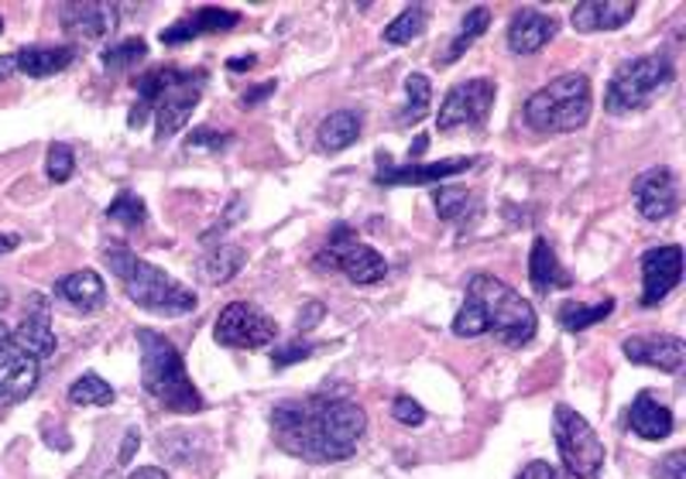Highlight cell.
Instances as JSON below:
<instances>
[{"label":"cell","mask_w":686,"mask_h":479,"mask_svg":"<svg viewBox=\"0 0 686 479\" xmlns=\"http://www.w3.org/2000/svg\"><path fill=\"white\" fill-rule=\"evenodd\" d=\"M251 65H257V55H238V58H226V68H231V73H247Z\"/></svg>","instance_id":"obj_46"},{"label":"cell","mask_w":686,"mask_h":479,"mask_svg":"<svg viewBox=\"0 0 686 479\" xmlns=\"http://www.w3.org/2000/svg\"><path fill=\"white\" fill-rule=\"evenodd\" d=\"M11 347L35 356L39 363L55 356L59 350V339H55V329H52V308H49V298L45 295H31L28 305H24V319L21 326L11 332Z\"/></svg>","instance_id":"obj_14"},{"label":"cell","mask_w":686,"mask_h":479,"mask_svg":"<svg viewBox=\"0 0 686 479\" xmlns=\"http://www.w3.org/2000/svg\"><path fill=\"white\" fill-rule=\"evenodd\" d=\"M529 285L536 288V295H549L557 288H570L573 278L563 270L557 251L546 236H536L532 240V251H529Z\"/></svg>","instance_id":"obj_24"},{"label":"cell","mask_w":686,"mask_h":479,"mask_svg":"<svg viewBox=\"0 0 686 479\" xmlns=\"http://www.w3.org/2000/svg\"><path fill=\"white\" fill-rule=\"evenodd\" d=\"M515 479H563V472H560L557 466H552V462L536 459V462H529V466H521V472H518Z\"/></svg>","instance_id":"obj_42"},{"label":"cell","mask_w":686,"mask_h":479,"mask_svg":"<svg viewBox=\"0 0 686 479\" xmlns=\"http://www.w3.org/2000/svg\"><path fill=\"white\" fill-rule=\"evenodd\" d=\"M207 83H210L207 68H179V65L148 68V73L135 79L138 103L130 107L127 124L141 127L148 117H155V141L158 145L169 141V137H176L186 127L192 110L200 107Z\"/></svg>","instance_id":"obj_2"},{"label":"cell","mask_w":686,"mask_h":479,"mask_svg":"<svg viewBox=\"0 0 686 479\" xmlns=\"http://www.w3.org/2000/svg\"><path fill=\"white\" fill-rule=\"evenodd\" d=\"M632 202L642 220L648 223H663L669 216H676L679 210V179L676 171L666 164L645 168L642 175L632 182Z\"/></svg>","instance_id":"obj_12"},{"label":"cell","mask_w":686,"mask_h":479,"mask_svg":"<svg viewBox=\"0 0 686 479\" xmlns=\"http://www.w3.org/2000/svg\"><path fill=\"white\" fill-rule=\"evenodd\" d=\"M73 171H76V155L70 145H49V155H45V175L49 182L62 185V182H70L73 179Z\"/></svg>","instance_id":"obj_36"},{"label":"cell","mask_w":686,"mask_h":479,"mask_svg":"<svg viewBox=\"0 0 686 479\" xmlns=\"http://www.w3.org/2000/svg\"><path fill=\"white\" fill-rule=\"evenodd\" d=\"M591 107H594L591 79L583 73H570V76H560L539 86L526 99V107H521V120L536 134H573L587 127Z\"/></svg>","instance_id":"obj_6"},{"label":"cell","mask_w":686,"mask_h":479,"mask_svg":"<svg viewBox=\"0 0 686 479\" xmlns=\"http://www.w3.org/2000/svg\"><path fill=\"white\" fill-rule=\"evenodd\" d=\"M138 350H141V384L145 391L166 407L172 415H200L207 407L200 387L192 384V376L186 370L182 353L176 350V342L166 339L155 329H138Z\"/></svg>","instance_id":"obj_3"},{"label":"cell","mask_w":686,"mask_h":479,"mask_svg":"<svg viewBox=\"0 0 686 479\" xmlns=\"http://www.w3.org/2000/svg\"><path fill=\"white\" fill-rule=\"evenodd\" d=\"M148 58V45L145 39H124V42H114L110 49L101 52V62L107 73H124V68H135Z\"/></svg>","instance_id":"obj_34"},{"label":"cell","mask_w":686,"mask_h":479,"mask_svg":"<svg viewBox=\"0 0 686 479\" xmlns=\"http://www.w3.org/2000/svg\"><path fill=\"white\" fill-rule=\"evenodd\" d=\"M683 281V247L666 244V247H652L642 254V305L656 308L679 288Z\"/></svg>","instance_id":"obj_13"},{"label":"cell","mask_w":686,"mask_h":479,"mask_svg":"<svg viewBox=\"0 0 686 479\" xmlns=\"http://www.w3.org/2000/svg\"><path fill=\"white\" fill-rule=\"evenodd\" d=\"M361 124H365V117L357 110H337L330 117H323V124L316 130V148L326 155L350 148L357 137H361Z\"/></svg>","instance_id":"obj_26"},{"label":"cell","mask_w":686,"mask_h":479,"mask_svg":"<svg viewBox=\"0 0 686 479\" xmlns=\"http://www.w3.org/2000/svg\"><path fill=\"white\" fill-rule=\"evenodd\" d=\"M138 445H141V435L135 432V428H130L127 435H124V441H120V453H117V462H130V459H135V453H138Z\"/></svg>","instance_id":"obj_44"},{"label":"cell","mask_w":686,"mask_h":479,"mask_svg":"<svg viewBox=\"0 0 686 479\" xmlns=\"http://www.w3.org/2000/svg\"><path fill=\"white\" fill-rule=\"evenodd\" d=\"M275 79H268V83H261V86H254V89H247L244 96H241V107H257L261 99H268L272 93H275Z\"/></svg>","instance_id":"obj_43"},{"label":"cell","mask_w":686,"mask_h":479,"mask_svg":"<svg viewBox=\"0 0 686 479\" xmlns=\"http://www.w3.org/2000/svg\"><path fill=\"white\" fill-rule=\"evenodd\" d=\"M487 28H492V11L481 8V4H477V8H467V14L461 18V31L453 34L450 45H446V52L440 55V65H450V62L461 58Z\"/></svg>","instance_id":"obj_29"},{"label":"cell","mask_w":686,"mask_h":479,"mask_svg":"<svg viewBox=\"0 0 686 479\" xmlns=\"http://www.w3.org/2000/svg\"><path fill=\"white\" fill-rule=\"evenodd\" d=\"M467 301L477 305L484 319L487 336H495L505 347H526L536 339L539 319L529 298H521L508 281L495 278V274L477 270L467 281Z\"/></svg>","instance_id":"obj_5"},{"label":"cell","mask_w":686,"mask_h":479,"mask_svg":"<svg viewBox=\"0 0 686 479\" xmlns=\"http://www.w3.org/2000/svg\"><path fill=\"white\" fill-rule=\"evenodd\" d=\"M430 103H433V83L422 73H412L405 79V107L399 110V124H419L430 114Z\"/></svg>","instance_id":"obj_33"},{"label":"cell","mask_w":686,"mask_h":479,"mask_svg":"<svg viewBox=\"0 0 686 479\" xmlns=\"http://www.w3.org/2000/svg\"><path fill=\"white\" fill-rule=\"evenodd\" d=\"M244 260H247L244 247H238V244H220V247H213L210 257H207V278H210L213 285H226V281L238 278V274H241Z\"/></svg>","instance_id":"obj_32"},{"label":"cell","mask_w":686,"mask_h":479,"mask_svg":"<svg viewBox=\"0 0 686 479\" xmlns=\"http://www.w3.org/2000/svg\"><path fill=\"white\" fill-rule=\"evenodd\" d=\"M629 428L645 438V441H666L673 432H676V418L669 404H663L652 391H642L635 394V401L629 404V415H625Z\"/></svg>","instance_id":"obj_22"},{"label":"cell","mask_w":686,"mask_h":479,"mask_svg":"<svg viewBox=\"0 0 686 479\" xmlns=\"http://www.w3.org/2000/svg\"><path fill=\"white\" fill-rule=\"evenodd\" d=\"M611 312H614V298H601V301H594V305L567 298V301L557 308V322H560L567 332H583V329H591V326H598V322H608Z\"/></svg>","instance_id":"obj_28"},{"label":"cell","mask_w":686,"mask_h":479,"mask_svg":"<svg viewBox=\"0 0 686 479\" xmlns=\"http://www.w3.org/2000/svg\"><path fill=\"white\" fill-rule=\"evenodd\" d=\"M323 316H326V308H323V301H306V305L299 308V319H296V329H299V332H309V329H316V326L323 322Z\"/></svg>","instance_id":"obj_41"},{"label":"cell","mask_w":686,"mask_h":479,"mask_svg":"<svg viewBox=\"0 0 686 479\" xmlns=\"http://www.w3.org/2000/svg\"><path fill=\"white\" fill-rule=\"evenodd\" d=\"M21 247V233H0V257Z\"/></svg>","instance_id":"obj_47"},{"label":"cell","mask_w":686,"mask_h":479,"mask_svg":"<svg viewBox=\"0 0 686 479\" xmlns=\"http://www.w3.org/2000/svg\"><path fill=\"white\" fill-rule=\"evenodd\" d=\"M59 24L76 42H104L117 31L120 11L114 4H62Z\"/></svg>","instance_id":"obj_17"},{"label":"cell","mask_w":686,"mask_h":479,"mask_svg":"<svg viewBox=\"0 0 686 479\" xmlns=\"http://www.w3.org/2000/svg\"><path fill=\"white\" fill-rule=\"evenodd\" d=\"M492 107H495V83L492 79H467V83H456L443 107H440V117H436V127L440 130H456V127H477L492 117Z\"/></svg>","instance_id":"obj_11"},{"label":"cell","mask_w":686,"mask_h":479,"mask_svg":"<svg viewBox=\"0 0 686 479\" xmlns=\"http://www.w3.org/2000/svg\"><path fill=\"white\" fill-rule=\"evenodd\" d=\"M391 418H395L399 425H405V428H419L422 422H426V407L409 394H399L395 401H391Z\"/></svg>","instance_id":"obj_37"},{"label":"cell","mask_w":686,"mask_h":479,"mask_svg":"<svg viewBox=\"0 0 686 479\" xmlns=\"http://www.w3.org/2000/svg\"><path fill=\"white\" fill-rule=\"evenodd\" d=\"M39 381H42V363L35 356H28L14 347L0 353V401L4 404L24 401L39 387Z\"/></svg>","instance_id":"obj_21"},{"label":"cell","mask_w":686,"mask_h":479,"mask_svg":"<svg viewBox=\"0 0 686 479\" xmlns=\"http://www.w3.org/2000/svg\"><path fill=\"white\" fill-rule=\"evenodd\" d=\"M55 298L76 308L80 316H96L107 305V285L93 267H83V270H73L55 281Z\"/></svg>","instance_id":"obj_23"},{"label":"cell","mask_w":686,"mask_h":479,"mask_svg":"<svg viewBox=\"0 0 686 479\" xmlns=\"http://www.w3.org/2000/svg\"><path fill=\"white\" fill-rule=\"evenodd\" d=\"M313 342H306V339H296V342H278V347L272 350V366L275 370H285V366H292V363H299V360H309L313 356Z\"/></svg>","instance_id":"obj_38"},{"label":"cell","mask_w":686,"mask_h":479,"mask_svg":"<svg viewBox=\"0 0 686 479\" xmlns=\"http://www.w3.org/2000/svg\"><path fill=\"white\" fill-rule=\"evenodd\" d=\"M18 58V73L31 76V79H45L55 76L62 68H70L76 62V49L73 45H31L14 52Z\"/></svg>","instance_id":"obj_25"},{"label":"cell","mask_w":686,"mask_h":479,"mask_svg":"<svg viewBox=\"0 0 686 479\" xmlns=\"http://www.w3.org/2000/svg\"><path fill=\"white\" fill-rule=\"evenodd\" d=\"M477 192L464 189V185H443L433 192V205H436V216L443 223H467L481 213V205H477Z\"/></svg>","instance_id":"obj_27"},{"label":"cell","mask_w":686,"mask_h":479,"mask_svg":"<svg viewBox=\"0 0 686 479\" xmlns=\"http://www.w3.org/2000/svg\"><path fill=\"white\" fill-rule=\"evenodd\" d=\"M8 305V291H4V285H0V308Z\"/></svg>","instance_id":"obj_51"},{"label":"cell","mask_w":686,"mask_h":479,"mask_svg":"<svg viewBox=\"0 0 686 479\" xmlns=\"http://www.w3.org/2000/svg\"><path fill=\"white\" fill-rule=\"evenodd\" d=\"M426 145H430V137H426V134H419V137H415V145L409 148V158L422 155V151H426Z\"/></svg>","instance_id":"obj_49"},{"label":"cell","mask_w":686,"mask_h":479,"mask_svg":"<svg viewBox=\"0 0 686 479\" xmlns=\"http://www.w3.org/2000/svg\"><path fill=\"white\" fill-rule=\"evenodd\" d=\"M18 73V58L14 55H0V83L11 79Z\"/></svg>","instance_id":"obj_48"},{"label":"cell","mask_w":686,"mask_h":479,"mask_svg":"<svg viewBox=\"0 0 686 479\" xmlns=\"http://www.w3.org/2000/svg\"><path fill=\"white\" fill-rule=\"evenodd\" d=\"M467 168H474V158H446V161H430V164H391L384 151H378V185H433L453 175H464Z\"/></svg>","instance_id":"obj_15"},{"label":"cell","mask_w":686,"mask_h":479,"mask_svg":"<svg viewBox=\"0 0 686 479\" xmlns=\"http://www.w3.org/2000/svg\"><path fill=\"white\" fill-rule=\"evenodd\" d=\"M11 347V329H8V322L0 319V353H4Z\"/></svg>","instance_id":"obj_50"},{"label":"cell","mask_w":686,"mask_h":479,"mask_svg":"<svg viewBox=\"0 0 686 479\" xmlns=\"http://www.w3.org/2000/svg\"><path fill=\"white\" fill-rule=\"evenodd\" d=\"M557 18L542 14L539 8H518L508 21V52L515 55H536L552 39H557Z\"/></svg>","instance_id":"obj_19"},{"label":"cell","mask_w":686,"mask_h":479,"mask_svg":"<svg viewBox=\"0 0 686 479\" xmlns=\"http://www.w3.org/2000/svg\"><path fill=\"white\" fill-rule=\"evenodd\" d=\"M70 401L76 407H110L117 401V391L104 381L101 373H83L70 384Z\"/></svg>","instance_id":"obj_31"},{"label":"cell","mask_w":686,"mask_h":479,"mask_svg":"<svg viewBox=\"0 0 686 479\" xmlns=\"http://www.w3.org/2000/svg\"><path fill=\"white\" fill-rule=\"evenodd\" d=\"M638 4L635 0H583L570 11V24L580 34H594V31H618L635 18Z\"/></svg>","instance_id":"obj_20"},{"label":"cell","mask_w":686,"mask_h":479,"mask_svg":"<svg viewBox=\"0 0 686 479\" xmlns=\"http://www.w3.org/2000/svg\"><path fill=\"white\" fill-rule=\"evenodd\" d=\"M127 479H169V472H166V469H158V466H138Z\"/></svg>","instance_id":"obj_45"},{"label":"cell","mask_w":686,"mask_h":479,"mask_svg":"<svg viewBox=\"0 0 686 479\" xmlns=\"http://www.w3.org/2000/svg\"><path fill=\"white\" fill-rule=\"evenodd\" d=\"M652 476H656V479H686V453H683V449L666 453Z\"/></svg>","instance_id":"obj_40"},{"label":"cell","mask_w":686,"mask_h":479,"mask_svg":"<svg viewBox=\"0 0 686 479\" xmlns=\"http://www.w3.org/2000/svg\"><path fill=\"white\" fill-rule=\"evenodd\" d=\"M552 438H557V453L563 459V469L573 479H598L601 476L604 441L570 404H557V411H552Z\"/></svg>","instance_id":"obj_8"},{"label":"cell","mask_w":686,"mask_h":479,"mask_svg":"<svg viewBox=\"0 0 686 479\" xmlns=\"http://www.w3.org/2000/svg\"><path fill=\"white\" fill-rule=\"evenodd\" d=\"M316 267L340 270L350 285H378L388 274V260L374 247L361 244V240L350 233V226H334L330 244L316 254Z\"/></svg>","instance_id":"obj_9"},{"label":"cell","mask_w":686,"mask_h":479,"mask_svg":"<svg viewBox=\"0 0 686 479\" xmlns=\"http://www.w3.org/2000/svg\"><path fill=\"white\" fill-rule=\"evenodd\" d=\"M107 220L124 226V230H138L148 223V210H145V199L135 195V192H117V199L107 205Z\"/></svg>","instance_id":"obj_35"},{"label":"cell","mask_w":686,"mask_h":479,"mask_svg":"<svg viewBox=\"0 0 686 479\" xmlns=\"http://www.w3.org/2000/svg\"><path fill=\"white\" fill-rule=\"evenodd\" d=\"M107 267L114 270V278L124 285L127 298L135 301L145 312L166 316V319H179L196 312V298L192 288H186L182 281H176L169 270L155 267L151 260L138 257L127 247H107Z\"/></svg>","instance_id":"obj_4"},{"label":"cell","mask_w":686,"mask_h":479,"mask_svg":"<svg viewBox=\"0 0 686 479\" xmlns=\"http://www.w3.org/2000/svg\"><path fill=\"white\" fill-rule=\"evenodd\" d=\"M426 24H430V8L412 4V8H405L395 21H391V24L384 28L381 42H384V45H409V42L419 39L422 31H426Z\"/></svg>","instance_id":"obj_30"},{"label":"cell","mask_w":686,"mask_h":479,"mask_svg":"<svg viewBox=\"0 0 686 479\" xmlns=\"http://www.w3.org/2000/svg\"><path fill=\"white\" fill-rule=\"evenodd\" d=\"M622 353L635 366H652L663 373H679L686 363V347L679 336L669 332H652V336H629L622 342Z\"/></svg>","instance_id":"obj_16"},{"label":"cell","mask_w":686,"mask_h":479,"mask_svg":"<svg viewBox=\"0 0 686 479\" xmlns=\"http://www.w3.org/2000/svg\"><path fill=\"white\" fill-rule=\"evenodd\" d=\"M241 24V14L231 11V8H196L189 11L186 18H179L176 24L161 28V45H186L192 39H200V34H223V31H234Z\"/></svg>","instance_id":"obj_18"},{"label":"cell","mask_w":686,"mask_h":479,"mask_svg":"<svg viewBox=\"0 0 686 479\" xmlns=\"http://www.w3.org/2000/svg\"><path fill=\"white\" fill-rule=\"evenodd\" d=\"M0 31H4V18H0Z\"/></svg>","instance_id":"obj_52"},{"label":"cell","mask_w":686,"mask_h":479,"mask_svg":"<svg viewBox=\"0 0 686 479\" xmlns=\"http://www.w3.org/2000/svg\"><path fill=\"white\" fill-rule=\"evenodd\" d=\"M676 79V65L666 52H648L638 58H629L611 76L604 89V110L614 117H629L656 103L663 89H669Z\"/></svg>","instance_id":"obj_7"},{"label":"cell","mask_w":686,"mask_h":479,"mask_svg":"<svg viewBox=\"0 0 686 479\" xmlns=\"http://www.w3.org/2000/svg\"><path fill=\"white\" fill-rule=\"evenodd\" d=\"M275 441L306 462H344L368 432V411L347 397H299L272 411Z\"/></svg>","instance_id":"obj_1"},{"label":"cell","mask_w":686,"mask_h":479,"mask_svg":"<svg viewBox=\"0 0 686 479\" xmlns=\"http://www.w3.org/2000/svg\"><path fill=\"white\" fill-rule=\"evenodd\" d=\"M234 137L231 134H220L213 127H200V130H192L189 134V141H186V151H200V148H210V151H223L226 145H231Z\"/></svg>","instance_id":"obj_39"},{"label":"cell","mask_w":686,"mask_h":479,"mask_svg":"<svg viewBox=\"0 0 686 479\" xmlns=\"http://www.w3.org/2000/svg\"><path fill=\"white\" fill-rule=\"evenodd\" d=\"M213 339L226 350H265L278 339V322L254 301H231L217 316Z\"/></svg>","instance_id":"obj_10"}]
</instances>
